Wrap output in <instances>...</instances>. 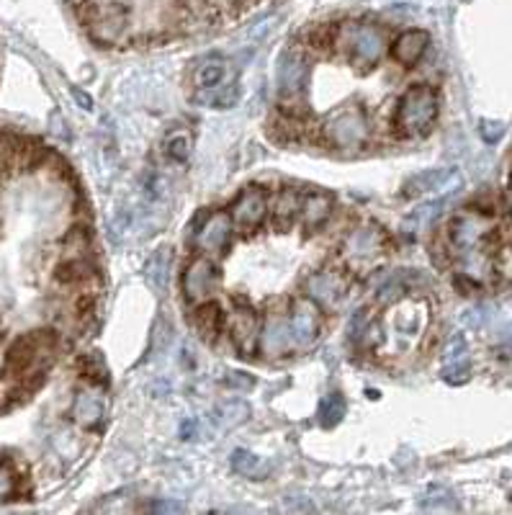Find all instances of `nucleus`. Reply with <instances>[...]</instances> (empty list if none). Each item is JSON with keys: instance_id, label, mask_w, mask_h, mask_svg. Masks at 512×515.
Returning a JSON list of instances; mask_svg holds the SVG:
<instances>
[{"instance_id": "nucleus-1", "label": "nucleus", "mask_w": 512, "mask_h": 515, "mask_svg": "<svg viewBox=\"0 0 512 515\" xmlns=\"http://www.w3.org/2000/svg\"><path fill=\"white\" fill-rule=\"evenodd\" d=\"M437 119V93L430 86H412L399 98L394 124L405 136H420L430 132Z\"/></svg>"}, {"instance_id": "nucleus-2", "label": "nucleus", "mask_w": 512, "mask_h": 515, "mask_svg": "<svg viewBox=\"0 0 512 515\" xmlns=\"http://www.w3.org/2000/svg\"><path fill=\"white\" fill-rule=\"evenodd\" d=\"M322 132H325L327 145H332L335 150H358L368 142L371 124L358 104H350V106L337 108L335 114H330L322 124Z\"/></svg>"}, {"instance_id": "nucleus-3", "label": "nucleus", "mask_w": 512, "mask_h": 515, "mask_svg": "<svg viewBox=\"0 0 512 515\" xmlns=\"http://www.w3.org/2000/svg\"><path fill=\"white\" fill-rule=\"evenodd\" d=\"M337 45L361 67L376 65L387 55V34L376 24H346L337 31Z\"/></svg>"}, {"instance_id": "nucleus-4", "label": "nucleus", "mask_w": 512, "mask_h": 515, "mask_svg": "<svg viewBox=\"0 0 512 515\" xmlns=\"http://www.w3.org/2000/svg\"><path fill=\"white\" fill-rule=\"evenodd\" d=\"M52 350V338L45 333H31L26 338H18L5 358V369L11 374H24L45 358Z\"/></svg>"}, {"instance_id": "nucleus-5", "label": "nucleus", "mask_w": 512, "mask_h": 515, "mask_svg": "<svg viewBox=\"0 0 512 515\" xmlns=\"http://www.w3.org/2000/svg\"><path fill=\"white\" fill-rule=\"evenodd\" d=\"M229 338L242 356H253L260 343V319L257 312L247 304H237L229 315Z\"/></svg>"}, {"instance_id": "nucleus-6", "label": "nucleus", "mask_w": 512, "mask_h": 515, "mask_svg": "<svg viewBox=\"0 0 512 515\" xmlns=\"http://www.w3.org/2000/svg\"><path fill=\"white\" fill-rule=\"evenodd\" d=\"M309 80V65L304 60L299 52L294 49H286L278 60V67H276V86H278V93L284 98H296L299 93L304 91Z\"/></svg>"}, {"instance_id": "nucleus-7", "label": "nucleus", "mask_w": 512, "mask_h": 515, "mask_svg": "<svg viewBox=\"0 0 512 515\" xmlns=\"http://www.w3.org/2000/svg\"><path fill=\"white\" fill-rule=\"evenodd\" d=\"M219 284V271L209 258H196L183 273V294L188 302H204Z\"/></svg>"}, {"instance_id": "nucleus-8", "label": "nucleus", "mask_w": 512, "mask_h": 515, "mask_svg": "<svg viewBox=\"0 0 512 515\" xmlns=\"http://www.w3.org/2000/svg\"><path fill=\"white\" fill-rule=\"evenodd\" d=\"M266 214H268V198H266V191L260 186L242 188V194L235 198V204L229 209L232 222L245 229H256L266 219Z\"/></svg>"}, {"instance_id": "nucleus-9", "label": "nucleus", "mask_w": 512, "mask_h": 515, "mask_svg": "<svg viewBox=\"0 0 512 515\" xmlns=\"http://www.w3.org/2000/svg\"><path fill=\"white\" fill-rule=\"evenodd\" d=\"M306 297H309L316 307L332 309V307H337V304L343 302V297H346V281H343L340 273L335 271L312 273V276L306 278Z\"/></svg>"}, {"instance_id": "nucleus-10", "label": "nucleus", "mask_w": 512, "mask_h": 515, "mask_svg": "<svg viewBox=\"0 0 512 515\" xmlns=\"http://www.w3.org/2000/svg\"><path fill=\"white\" fill-rule=\"evenodd\" d=\"M294 346V333L284 315H271L260 330V350L268 358H284Z\"/></svg>"}, {"instance_id": "nucleus-11", "label": "nucleus", "mask_w": 512, "mask_h": 515, "mask_svg": "<svg viewBox=\"0 0 512 515\" xmlns=\"http://www.w3.org/2000/svg\"><path fill=\"white\" fill-rule=\"evenodd\" d=\"M232 235V217L226 212L209 214V219L196 232L198 250L204 253H222Z\"/></svg>"}, {"instance_id": "nucleus-12", "label": "nucleus", "mask_w": 512, "mask_h": 515, "mask_svg": "<svg viewBox=\"0 0 512 515\" xmlns=\"http://www.w3.org/2000/svg\"><path fill=\"white\" fill-rule=\"evenodd\" d=\"M471 374L468 361V343L464 335H453L443 350V379L448 384H464Z\"/></svg>"}, {"instance_id": "nucleus-13", "label": "nucleus", "mask_w": 512, "mask_h": 515, "mask_svg": "<svg viewBox=\"0 0 512 515\" xmlns=\"http://www.w3.org/2000/svg\"><path fill=\"white\" fill-rule=\"evenodd\" d=\"M487 235H489V222L484 219L482 214L468 212L453 219L451 240L453 245L461 247V250H474Z\"/></svg>"}, {"instance_id": "nucleus-14", "label": "nucleus", "mask_w": 512, "mask_h": 515, "mask_svg": "<svg viewBox=\"0 0 512 515\" xmlns=\"http://www.w3.org/2000/svg\"><path fill=\"white\" fill-rule=\"evenodd\" d=\"M288 325H291V333H294V346L299 348H306L316 340V333H319V318H316L315 302H296L291 307V318H288Z\"/></svg>"}, {"instance_id": "nucleus-15", "label": "nucleus", "mask_w": 512, "mask_h": 515, "mask_svg": "<svg viewBox=\"0 0 512 515\" xmlns=\"http://www.w3.org/2000/svg\"><path fill=\"white\" fill-rule=\"evenodd\" d=\"M384 250V232L374 225L353 229L346 240V256L353 260H368Z\"/></svg>"}, {"instance_id": "nucleus-16", "label": "nucleus", "mask_w": 512, "mask_h": 515, "mask_svg": "<svg viewBox=\"0 0 512 515\" xmlns=\"http://www.w3.org/2000/svg\"><path fill=\"white\" fill-rule=\"evenodd\" d=\"M430 45V36L420 29L402 31L392 45V57L405 67H415L422 60L425 49Z\"/></svg>"}, {"instance_id": "nucleus-17", "label": "nucleus", "mask_w": 512, "mask_h": 515, "mask_svg": "<svg viewBox=\"0 0 512 515\" xmlns=\"http://www.w3.org/2000/svg\"><path fill=\"white\" fill-rule=\"evenodd\" d=\"M105 415V399L104 394L93 392V389H83L77 394L73 402V420L83 428L101 423V418Z\"/></svg>"}, {"instance_id": "nucleus-18", "label": "nucleus", "mask_w": 512, "mask_h": 515, "mask_svg": "<svg viewBox=\"0 0 512 515\" xmlns=\"http://www.w3.org/2000/svg\"><path fill=\"white\" fill-rule=\"evenodd\" d=\"M170 266H173V250L170 247H157L150 258H147V263H145V278H147V284L155 288V294H163L170 284Z\"/></svg>"}, {"instance_id": "nucleus-19", "label": "nucleus", "mask_w": 512, "mask_h": 515, "mask_svg": "<svg viewBox=\"0 0 512 515\" xmlns=\"http://www.w3.org/2000/svg\"><path fill=\"white\" fill-rule=\"evenodd\" d=\"M425 322H427L425 304H407V307L394 312V330L402 340H415L425 328Z\"/></svg>"}, {"instance_id": "nucleus-20", "label": "nucleus", "mask_w": 512, "mask_h": 515, "mask_svg": "<svg viewBox=\"0 0 512 515\" xmlns=\"http://www.w3.org/2000/svg\"><path fill=\"white\" fill-rule=\"evenodd\" d=\"M332 207H335V201H332L330 194H322V191H316V194H312V197H306L302 201L304 225H306L309 229L322 227V225H325V222L330 219Z\"/></svg>"}, {"instance_id": "nucleus-21", "label": "nucleus", "mask_w": 512, "mask_h": 515, "mask_svg": "<svg viewBox=\"0 0 512 515\" xmlns=\"http://www.w3.org/2000/svg\"><path fill=\"white\" fill-rule=\"evenodd\" d=\"M126 24V14L119 5H108L105 11L93 18V34L101 39V42H114Z\"/></svg>"}, {"instance_id": "nucleus-22", "label": "nucleus", "mask_w": 512, "mask_h": 515, "mask_svg": "<svg viewBox=\"0 0 512 515\" xmlns=\"http://www.w3.org/2000/svg\"><path fill=\"white\" fill-rule=\"evenodd\" d=\"M194 325H196L198 335L204 340H216V335L222 333V328H225V312L214 302L201 304L196 315H194Z\"/></svg>"}, {"instance_id": "nucleus-23", "label": "nucleus", "mask_w": 512, "mask_h": 515, "mask_svg": "<svg viewBox=\"0 0 512 515\" xmlns=\"http://www.w3.org/2000/svg\"><path fill=\"white\" fill-rule=\"evenodd\" d=\"M225 62L214 57V60H206L204 65H198L194 83H196V88H201V91H211V88H219V86L225 83Z\"/></svg>"}, {"instance_id": "nucleus-24", "label": "nucleus", "mask_w": 512, "mask_h": 515, "mask_svg": "<svg viewBox=\"0 0 512 515\" xmlns=\"http://www.w3.org/2000/svg\"><path fill=\"white\" fill-rule=\"evenodd\" d=\"M343 415H346V399L337 392L327 394L322 399V405H319V423H322V428H335L343 420Z\"/></svg>"}, {"instance_id": "nucleus-25", "label": "nucleus", "mask_w": 512, "mask_h": 515, "mask_svg": "<svg viewBox=\"0 0 512 515\" xmlns=\"http://www.w3.org/2000/svg\"><path fill=\"white\" fill-rule=\"evenodd\" d=\"M448 178H453L451 170H427V173H422V176H417V178L409 181L407 197H412V194H422V191H433V188H443Z\"/></svg>"}, {"instance_id": "nucleus-26", "label": "nucleus", "mask_w": 512, "mask_h": 515, "mask_svg": "<svg viewBox=\"0 0 512 515\" xmlns=\"http://www.w3.org/2000/svg\"><path fill=\"white\" fill-rule=\"evenodd\" d=\"M302 209V201H299V194L296 191H291V188H284L281 191V197L276 201V217H278V222L281 225H288L291 219H294V214Z\"/></svg>"}, {"instance_id": "nucleus-27", "label": "nucleus", "mask_w": 512, "mask_h": 515, "mask_svg": "<svg viewBox=\"0 0 512 515\" xmlns=\"http://www.w3.org/2000/svg\"><path fill=\"white\" fill-rule=\"evenodd\" d=\"M247 415H250V408L245 405V402H226L222 408L216 409V420L225 425V428H235V425H240L247 420Z\"/></svg>"}, {"instance_id": "nucleus-28", "label": "nucleus", "mask_w": 512, "mask_h": 515, "mask_svg": "<svg viewBox=\"0 0 512 515\" xmlns=\"http://www.w3.org/2000/svg\"><path fill=\"white\" fill-rule=\"evenodd\" d=\"M166 152L170 160L186 163L188 155H191V136L186 135V132H173V135L166 139Z\"/></svg>"}, {"instance_id": "nucleus-29", "label": "nucleus", "mask_w": 512, "mask_h": 515, "mask_svg": "<svg viewBox=\"0 0 512 515\" xmlns=\"http://www.w3.org/2000/svg\"><path fill=\"white\" fill-rule=\"evenodd\" d=\"M232 470L240 471V474H247V477H256L257 471L263 470V464H260V459L256 454H250V451H235L232 454Z\"/></svg>"}, {"instance_id": "nucleus-30", "label": "nucleus", "mask_w": 512, "mask_h": 515, "mask_svg": "<svg viewBox=\"0 0 512 515\" xmlns=\"http://www.w3.org/2000/svg\"><path fill=\"white\" fill-rule=\"evenodd\" d=\"M479 135H482L487 145H495V142H499L502 135H505V124L495 122V119H482V122H479Z\"/></svg>"}, {"instance_id": "nucleus-31", "label": "nucleus", "mask_w": 512, "mask_h": 515, "mask_svg": "<svg viewBox=\"0 0 512 515\" xmlns=\"http://www.w3.org/2000/svg\"><path fill=\"white\" fill-rule=\"evenodd\" d=\"M225 384L229 389H250L256 379L253 377H247V374H242V371H229V377L225 379Z\"/></svg>"}, {"instance_id": "nucleus-32", "label": "nucleus", "mask_w": 512, "mask_h": 515, "mask_svg": "<svg viewBox=\"0 0 512 515\" xmlns=\"http://www.w3.org/2000/svg\"><path fill=\"white\" fill-rule=\"evenodd\" d=\"M15 490V482H14V474L5 470L3 464H0V500H5V498H11Z\"/></svg>"}, {"instance_id": "nucleus-33", "label": "nucleus", "mask_w": 512, "mask_h": 515, "mask_svg": "<svg viewBox=\"0 0 512 515\" xmlns=\"http://www.w3.org/2000/svg\"><path fill=\"white\" fill-rule=\"evenodd\" d=\"M145 510H150V513H181L183 505H178V502L163 500V502H152V505H147Z\"/></svg>"}, {"instance_id": "nucleus-34", "label": "nucleus", "mask_w": 512, "mask_h": 515, "mask_svg": "<svg viewBox=\"0 0 512 515\" xmlns=\"http://www.w3.org/2000/svg\"><path fill=\"white\" fill-rule=\"evenodd\" d=\"M73 96H75V101L80 104V108H85V111H91L93 108V98L88 93H83L80 88H73Z\"/></svg>"}, {"instance_id": "nucleus-35", "label": "nucleus", "mask_w": 512, "mask_h": 515, "mask_svg": "<svg viewBox=\"0 0 512 515\" xmlns=\"http://www.w3.org/2000/svg\"><path fill=\"white\" fill-rule=\"evenodd\" d=\"M505 204H507V212L512 217V176L510 181H507V191H505Z\"/></svg>"}]
</instances>
